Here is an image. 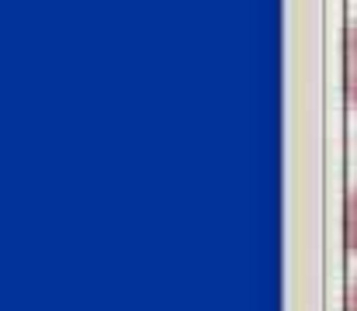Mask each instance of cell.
<instances>
[{
    "mask_svg": "<svg viewBox=\"0 0 357 311\" xmlns=\"http://www.w3.org/2000/svg\"><path fill=\"white\" fill-rule=\"evenodd\" d=\"M344 94L347 104L357 107V21H351L344 31Z\"/></svg>",
    "mask_w": 357,
    "mask_h": 311,
    "instance_id": "1",
    "label": "cell"
},
{
    "mask_svg": "<svg viewBox=\"0 0 357 311\" xmlns=\"http://www.w3.org/2000/svg\"><path fill=\"white\" fill-rule=\"evenodd\" d=\"M344 239H347V249L357 253V187L347 194V207H344Z\"/></svg>",
    "mask_w": 357,
    "mask_h": 311,
    "instance_id": "2",
    "label": "cell"
},
{
    "mask_svg": "<svg viewBox=\"0 0 357 311\" xmlns=\"http://www.w3.org/2000/svg\"><path fill=\"white\" fill-rule=\"evenodd\" d=\"M344 311H357V284H351V291H347V305Z\"/></svg>",
    "mask_w": 357,
    "mask_h": 311,
    "instance_id": "3",
    "label": "cell"
}]
</instances>
